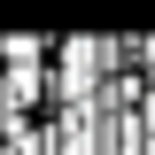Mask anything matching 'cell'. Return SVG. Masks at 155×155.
I'll use <instances>...</instances> for the list:
<instances>
[{"label":"cell","mask_w":155,"mask_h":155,"mask_svg":"<svg viewBox=\"0 0 155 155\" xmlns=\"http://www.w3.org/2000/svg\"><path fill=\"white\" fill-rule=\"evenodd\" d=\"M39 62H47V39H31V31L0 39V70H39Z\"/></svg>","instance_id":"6da1fadb"}]
</instances>
